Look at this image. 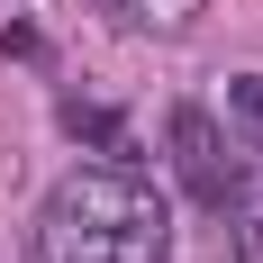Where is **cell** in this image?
<instances>
[{
  "mask_svg": "<svg viewBox=\"0 0 263 263\" xmlns=\"http://www.w3.org/2000/svg\"><path fill=\"white\" fill-rule=\"evenodd\" d=\"M227 136L245 155H263V73H236L227 82Z\"/></svg>",
  "mask_w": 263,
  "mask_h": 263,
  "instance_id": "4",
  "label": "cell"
},
{
  "mask_svg": "<svg viewBox=\"0 0 263 263\" xmlns=\"http://www.w3.org/2000/svg\"><path fill=\"white\" fill-rule=\"evenodd\" d=\"M64 118H73V136H100L109 155H127V136H118V118H109V109H64Z\"/></svg>",
  "mask_w": 263,
  "mask_h": 263,
  "instance_id": "6",
  "label": "cell"
},
{
  "mask_svg": "<svg viewBox=\"0 0 263 263\" xmlns=\"http://www.w3.org/2000/svg\"><path fill=\"white\" fill-rule=\"evenodd\" d=\"M227 254H236V263H263V200H245V209H236V236H227Z\"/></svg>",
  "mask_w": 263,
  "mask_h": 263,
  "instance_id": "5",
  "label": "cell"
},
{
  "mask_svg": "<svg viewBox=\"0 0 263 263\" xmlns=\"http://www.w3.org/2000/svg\"><path fill=\"white\" fill-rule=\"evenodd\" d=\"M36 254L46 263H163L173 254V209L127 163H82L36 209Z\"/></svg>",
  "mask_w": 263,
  "mask_h": 263,
  "instance_id": "1",
  "label": "cell"
},
{
  "mask_svg": "<svg viewBox=\"0 0 263 263\" xmlns=\"http://www.w3.org/2000/svg\"><path fill=\"white\" fill-rule=\"evenodd\" d=\"M100 9H109L118 27H155V36H173V27H191L209 0H100Z\"/></svg>",
  "mask_w": 263,
  "mask_h": 263,
  "instance_id": "3",
  "label": "cell"
},
{
  "mask_svg": "<svg viewBox=\"0 0 263 263\" xmlns=\"http://www.w3.org/2000/svg\"><path fill=\"white\" fill-rule=\"evenodd\" d=\"M173 173H182L191 200L227 209V200H236V182H245V145L218 127L209 109H173Z\"/></svg>",
  "mask_w": 263,
  "mask_h": 263,
  "instance_id": "2",
  "label": "cell"
}]
</instances>
